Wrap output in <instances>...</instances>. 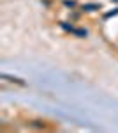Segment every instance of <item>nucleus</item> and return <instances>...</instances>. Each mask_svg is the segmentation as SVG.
Returning <instances> with one entry per match:
<instances>
[{
    "label": "nucleus",
    "instance_id": "nucleus-2",
    "mask_svg": "<svg viewBox=\"0 0 118 133\" xmlns=\"http://www.w3.org/2000/svg\"><path fill=\"white\" fill-rule=\"evenodd\" d=\"M72 34L78 36V37H86V36H88V30H85V29H74Z\"/></svg>",
    "mask_w": 118,
    "mask_h": 133
},
{
    "label": "nucleus",
    "instance_id": "nucleus-4",
    "mask_svg": "<svg viewBox=\"0 0 118 133\" xmlns=\"http://www.w3.org/2000/svg\"><path fill=\"white\" fill-rule=\"evenodd\" d=\"M64 4H65L67 7H74V5H76V2H72V0H65Z\"/></svg>",
    "mask_w": 118,
    "mask_h": 133
},
{
    "label": "nucleus",
    "instance_id": "nucleus-5",
    "mask_svg": "<svg viewBox=\"0 0 118 133\" xmlns=\"http://www.w3.org/2000/svg\"><path fill=\"white\" fill-rule=\"evenodd\" d=\"M111 2H118V0H111Z\"/></svg>",
    "mask_w": 118,
    "mask_h": 133
},
{
    "label": "nucleus",
    "instance_id": "nucleus-1",
    "mask_svg": "<svg viewBox=\"0 0 118 133\" xmlns=\"http://www.w3.org/2000/svg\"><path fill=\"white\" fill-rule=\"evenodd\" d=\"M97 9H100V5H97V4H86V5L81 7V11H86V12H92V11H97Z\"/></svg>",
    "mask_w": 118,
    "mask_h": 133
},
{
    "label": "nucleus",
    "instance_id": "nucleus-3",
    "mask_svg": "<svg viewBox=\"0 0 118 133\" xmlns=\"http://www.w3.org/2000/svg\"><path fill=\"white\" fill-rule=\"evenodd\" d=\"M2 76H7V78H9V82H14V83H20V85H25V82H23L21 78H16V76H9V75H2Z\"/></svg>",
    "mask_w": 118,
    "mask_h": 133
}]
</instances>
